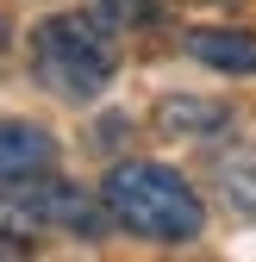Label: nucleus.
I'll return each mask as SVG.
<instances>
[{"label":"nucleus","instance_id":"obj_2","mask_svg":"<svg viewBox=\"0 0 256 262\" xmlns=\"http://www.w3.org/2000/svg\"><path fill=\"white\" fill-rule=\"evenodd\" d=\"M31 62H38V81L62 100H94L113 69H119V50L106 38L100 19L88 13H56L38 25V38H31Z\"/></svg>","mask_w":256,"mask_h":262},{"label":"nucleus","instance_id":"obj_9","mask_svg":"<svg viewBox=\"0 0 256 262\" xmlns=\"http://www.w3.org/2000/svg\"><path fill=\"white\" fill-rule=\"evenodd\" d=\"M206 7H238V0H206Z\"/></svg>","mask_w":256,"mask_h":262},{"label":"nucleus","instance_id":"obj_8","mask_svg":"<svg viewBox=\"0 0 256 262\" xmlns=\"http://www.w3.org/2000/svg\"><path fill=\"white\" fill-rule=\"evenodd\" d=\"M100 13H106V25H144L156 13V0H100Z\"/></svg>","mask_w":256,"mask_h":262},{"label":"nucleus","instance_id":"obj_4","mask_svg":"<svg viewBox=\"0 0 256 262\" xmlns=\"http://www.w3.org/2000/svg\"><path fill=\"white\" fill-rule=\"evenodd\" d=\"M56 169V138L31 119H0V181L19 175H50Z\"/></svg>","mask_w":256,"mask_h":262},{"label":"nucleus","instance_id":"obj_7","mask_svg":"<svg viewBox=\"0 0 256 262\" xmlns=\"http://www.w3.org/2000/svg\"><path fill=\"white\" fill-rule=\"evenodd\" d=\"M219 181H225V200H231L238 212H250V219H256V150L225 156V162H219Z\"/></svg>","mask_w":256,"mask_h":262},{"label":"nucleus","instance_id":"obj_5","mask_svg":"<svg viewBox=\"0 0 256 262\" xmlns=\"http://www.w3.org/2000/svg\"><path fill=\"white\" fill-rule=\"evenodd\" d=\"M225 106L219 100H194V94H163L150 113V125L163 131V138H212V131H225Z\"/></svg>","mask_w":256,"mask_h":262},{"label":"nucleus","instance_id":"obj_6","mask_svg":"<svg viewBox=\"0 0 256 262\" xmlns=\"http://www.w3.org/2000/svg\"><path fill=\"white\" fill-rule=\"evenodd\" d=\"M187 50L206 69H225V75H250L256 69V31H187Z\"/></svg>","mask_w":256,"mask_h":262},{"label":"nucleus","instance_id":"obj_1","mask_svg":"<svg viewBox=\"0 0 256 262\" xmlns=\"http://www.w3.org/2000/svg\"><path fill=\"white\" fill-rule=\"evenodd\" d=\"M100 206L113 225H125V231H138L150 244H194L206 231L200 193L163 162H119L100 187Z\"/></svg>","mask_w":256,"mask_h":262},{"label":"nucleus","instance_id":"obj_3","mask_svg":"<svg viewBox=\"0 0 256 262\" xmlns=\"http://www.w3.org/2000/svg\"><path fill=\"white\" fill-rule=\"evenodd\" d=\"M44 225L100 237L106 212L94 206L81 187H62V181H44V175H19V181L0 187V231L7 237H31V231H44Z\"/></svg>","mask_w":256,"mask_h":262}]
</instances>
